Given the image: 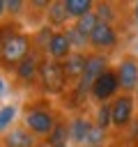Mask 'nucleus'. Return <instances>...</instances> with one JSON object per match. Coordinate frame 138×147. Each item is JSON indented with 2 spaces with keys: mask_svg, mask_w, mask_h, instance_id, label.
<instances>
[{
  "mask_svg": "<svg viewBox=\"0 0 138 147\" xmlns=\"http://www.w3.org/2000/svg\"><path fill=\"white\" fill-rule=\"evenodd\" d=\"M60 122V117L55 115V110L51 108V101L48 99H32V101H25L23 108H21V124L37 138V140H46L55 124Z\"/></svg>",
  "mask_w": 138,
  "mask_h": 147,
  "instance_id": "obj_1",
  "label": "nucleus"
},
{
  "mask_svg": "<svg viewBox=\"0 0 138 147\" xmlns=\"http://www.w3.org/2000/svg\"><path fill=\"white\" fill-rule=\"evenodd\" d=\"M34 51L32 46V34L30 32H18L14 39H9L2 48H0V71L2 74H12L18 69V64Z\"/></svg>",
  "mask_w": 138,
  "mask_h": 147,
  "instance_id": "obj_2",
  "label": "nucleus"
},
{
  "mask_svg": "<svg viewBox=\"0 0 138 147\" xmlns=\"http://www.w3.org/2000/svg\"><path fill=\"white\" fill-rule=\"evenodd\" d=\"M37 87H39L44 94H51V96L64 94V92L69 90V80H67V74H64L62 62H55V60L44 57L41 64H39Z\"/></svg>",
  "mask_w": 138,
  "mask_h": 147,
  "instance_id": "obj_3",
  "label": "nucleus"
},
{
  "mask_svg": "<svg viewBox=\"0 0 138 147\" xmlns=\"http://www.w3.org/2000/svg\"><path fill=\"white\" fill-rule=\"evenodd\" d=\"M110 64H108V57L106 55H101V53H87V62H85V71H83V76H80V80L74 85V92L80 96V99H85V96H90V90H92V85L97 83V78L108 69Z\"/></svg>",
  "mask_w": 138,
  "mask_h": 147,
  "instance_id": "obj_4",
  "label": "nucleus"
},
{
  "mask_svg": "<svg viewBox=\"0 0 138 147\" xmlns=\"http://www.w3.org/2000/svg\"><path fill=\"white\" fill-rule=\"evenodd\" d=\"M87 44H90L92 53L106 55V53H110V51H115V48L120 46V32H117L115 25L99 23V25L94 28V32L87 37Z\"/></svg>",
  "mask_w": 138,
  "mask_h": 147,
  "instance_id": "obj_5",
  "label": "nucleus"
},
{
  "mask_svg": "<svg viewBox=\"0 0 138 147\" xmlns=\"http://www.w3.org/2000/svg\"><path fill=\"white\" fill-rule=\"evenodd\" d=\"M133 113H136V99L133 94H117L113 101H110V124L113 129L122 131L131 124L133 119Z\"/></svg>",
  "mask_w": 138,
  "mask_h": 147,
  "instance_id": "obj_6",
  "label": "nucleus"
},
{
  "mask_svg": "<svg viewBox=\"0 0 138 147\" xmlns=\"http://www.w3.org/2000/svg\"><path fill=\"white\" fill-rule=\"evenodd\" d=\"M115 76L120 83L122 94H133L138 87V57L133 55H122L120 62L115 64Z\"/></svg>",
  "mask_w": 138,
  "mask_h": 147,
  "instance_id": "obj_7",
  "label": "nucleus"
},
{
  "mask_svg": "<svg viewBox=\"0 0 138 147\" xmlns=\"http://www.w3.org/2000/svg\"><path fill=\"white\" fill-rule=\"evenodd\" d=\"M117 94H120V83H117V76H115V67H108L97 78V83L92 85L90 96L99 103H110Z\"/></svg>",
  "mask_w": 138,
  "mask_h": 147,
  "instance_id": "obj_8",
  "label": "nucleus"
},
{
  "mask_svg": "<svg viewBox=\"0 0 138 147\" xmlns=\"http://www.w3.org/2000/svg\"><path fill=\"white\" fill-rule=\"evenodd\" d=\"M41 60H44V55H41L39 51H32V53L18 64V69L14 71V80H16L18 85H23V87H28V85H37Z\"/></svg>",
  "mask_w": 138,
  "mask_h": 147,
  "instance_id": "obj_9",
  "label": "nucleus"
},
{
  "mask_svg": "<svg viewBox=\"0 0 138 147\" xmlns=\"http://www.w3.org/2000/svg\"><path fill=\"white\" fill-rule=\"evenodd\" d=\"M0 145L2 147H39L37 138L23 124H14L12 129H7L0 136Z\"/></svg>",
  "mask_w": 138,
  "mask_h": 147,
  "instance_id": "obj_10",
  "label": "nucleus"
},
{
  "mask_svg": "<svg viewBox=\"0 0 138 147\" xmlns=\"http://www.w3.org/2000/svg\"><path fill=\"white\" fill-rule=\"evenodd\" d=\"M71 53H74V51H71V44H69V39H67V32H64V30H55L53 37H51V41H48V46H46V53H44V55H46L48 60L64 62Z\"/></svg>",
  "mask_w": 138,
  "mask_h": 147,
  "instance_id": "obj_11",
  "label": "nucleus"
},
{
  "mask_svg": "<svg viewBox=\"0 0 138 147\" xmlns=\"http://www.w3.org/2000/svg\"><path fill=\"white\" fill-rule=\"evenodd\" d=\"M92 126H94V122H92L90 117H85V115H74V117L69 119V142H71L74 147H83L85 140H87V136H90V131H92Z\"/></svg>",
  "mask_w": 138,
  "mask_h": 147,
  "instance_id": "obj_12",
  "label": "nucleus"
},
{
  "mask_svg": "<svg viewBox=\"0 0 138 147\" xmlns=\"http://www.w3.org/2000/svg\"><path fill=\"white\" fill-rule=\"evenodd\" d=\"M44 21L46 25H51L53 30H64L69 25V14H67V7H64V0H51L48 7H46V14H44Z\"/></svg>",
  "mask_w": 138,
  "mask_h": 147,
  "instance_id": "obj_13",
  "label": "nucleus"
},
{
  "mask_svg": "<svg viewBox=\"0 0 138 147\" xmlns=\"http://www.w3.org/2000/svg\"><path fill=\"white\" fill-rule=\"evenodd\" d=\"M85 62H87V53H71V55L62 62L69 85H76V83L80 80V76H83V71H85Z\"/></svg>",
  "mask_w": 138,
  "mask_h": 147,
  "instance_id": "obj_14",
  "label": "nucleus"
},
{
  "mask_svg": "<svg viewBox=\"0 0 138 147\" xmlns=\"http://www.w3.org/2000/svg\"><path fill=\"white\" fill-rule=\"evenodd\" d=\"M46 147H67L69 145V122L67 119H60L53 129V133L44 140Z\"/></svg>",
  "mask_w": 138,
  "mask_h": 147,
  "instance_id": "obj_15",
  "label": "nucleus"
},
{
  "mask_svg": "<svg viewBox=\"0 0 138 147\" xmlns=\"http://www.w3.org/2000/svg\"><path fill=\"white\" fill-rule=\"evenodd\" d=\"M64 7H67L69 18L78 21V18H83L85 14H90L94 9V2L92 0H64Z\"/></svg>",
  "mask_w": 138,
  "mask_h": 147,
  "instance_id": "obj_16",
  "label": "nucleus"
},
{
  "mask_svg": "<svg viewBox=\"0 0 138 147\" xmlns=\"http://www.w3.org/2000/svg\"><path fill=\"white\" fill-rule=\"evenodd\" d=\"M64 32H67V39H69V44H71V51L74 53H87L85 48H90V44H87V37L71 23V25H67L64 28Z\"/></svg>",
  "mask_w": 138,
  "mask_h": 147,
  "instance_id": "obj_17",
  "label": "nucleus"
},
{
  "mask_svg": "<svg viewBox=\"0 0 138 147\" xmlns=\"http://www.w3.org/2000/svg\"><path fill=\"white\" fill-rule=\"evenodd\" d=\"M18 32H25L23 30V21H14V18H5L2 23H0V48L9 41V39H14Z\"/></svg>",
  "mask_w": 138,
  "mask_h": 147,
  "instance_id": "obj_18",
  "label": "nucleus"
},
{
  "mask_svg": "<svg viewBox=\"0 0 138 147\" xmlns=\"http://www.w3.org/2000/svg\"><path fill=\"white\" fill-rule=\"evenodd\" d=\"M16 115H18V106H16V103L0 106V136L16 124Z\"/></svg>",
  "mask_w": 138,
  "mask_h": 147,
  "instance_id": "obj_19",
  "label": "nucleus"
},
{
  "mask_svg": "<svg viewBox=\"0 0 138 147\" xmlns=\"http://www.w3.org/2000/svg\"><path fill=\"white\" fill-rule=\"evenodd\" d=\"M94 14L99 18V23H108V25H115V5L113 2H94Z\"/></svg>",
  "mask_w": 138,
  "mask_h": 147,
  "instance_id": "obj_20",
  "label": "nucleus"
},
{
  "mask_svg": "<svg viewBox=\"0 0 138 147\" xmlns=\"http://www.w3.org/2000/svg\"><path fill=\"white\" fill-rule=\"evenodd\" d=\"M74 25L85 34V37H90L92 32H94V28L99 25V18H97V14H94V9L90 11V14H85L83 18H78V21H74Z\"/></svg>",
  "mask_w": 138,
  "mask_h": 147,
  "instance_id": "obj_21",
  "label": "nucleus"
},
{
  "mask_svg": "<svg viewBox=\"0 0 138 147\" xmlns=\"http://www.w3.org/2000/svg\"><path fill=\"white\" fill-rule=\"evenodd\" d=\"M94 124L99 126V129H103V131H108L113 124H110V103H101L99 108H97V119H94Z\"/></svg>",
  "mask_w": 138,
  "mask_h": 147,
  "instance_id": "obj_22",
  "label": "nucleus"
},
{
  "mask_svg": "<svg viewBox=\"0 0 138 147\" xmlns=\"http://www.w3.org/2000/svg\"><path fill=\"white\" fill-rule=\"evenodd\" d=\"M103 145H106V131H103V129H99V126L94 124L83 147H103Z\"/></svg>",
  "mask_w": 138,
  "mask_h": 147,
  "instance_id": "obj_23",
  "label": "nucleus"
},
{
  "mask_svg": "<svg viewBox=\"0 0 138 147\" xmlns=\"http://www.w3.org/2000/svg\"><path fill=\"white\" fill-rule=\"evenodd\" d=\"M7 18V2L5 0H0V23Z\"/></svg>",
  "mask_w": 138,
  "mask_h": 147,
  "instance_id": "obj_24",
  "label": "nucleus"
},
{
  "mask_svg": "<svg viewBox=\"0 0 138 147\" xmlns=\"http://www.w3.org/2000/svg\"><path fill=\"white\" fill-rule=\"evenodd\" d=\"M5 92H7V80H5V76L0 74V96H2Z\"/></svg>",
  "mask_w": 138,
  "mask_h": 147,
  "instance_id": "obj_25",
  "label": "nucleus"
},
{
  "mask_svg": "<svg viewBox=\"0 0 138 147\" xmlns=\"http://www.w3.org/2000/svg\"><path fill=\"white\" fill-rule=\"evenodd\" d=\"M133 18H136V25H138V5L133 7Z\"/></svg>",
  "mask_w": 138,
  "mask_h": 147,
  "instance_id": "obj_26",
  "label": "nucleus"
},
{
  "mask_svg": "<svg viewBox=\"0 0 138 147\" xmlns=\"http://www.w3.org/2000/svg\"><path fill=\"white\" fill-rule=\"evenodd\" d=\"M133 99H136V103H138V87H136V92H133Z\"/></svg>",
  "mask_w": 138,
  "mask_h": 147,
  "instance_id": "obj_27",
  "label": "nucleus"
},
{
  "mask_svg": "<svg viewBox=\"0 0 138 147\" xmlns=\"http://www.w3.org/2000/svg\"><path fill=\"white\" fill-rule=\"evenodd\" d=\"M0 147H2V145H0Z\"/></svg>",
  "mask_w": 138,
  "mask_h": 147,
  "instance_id": "obj_28",
  "label": "nucleus"
}]
</instances>
